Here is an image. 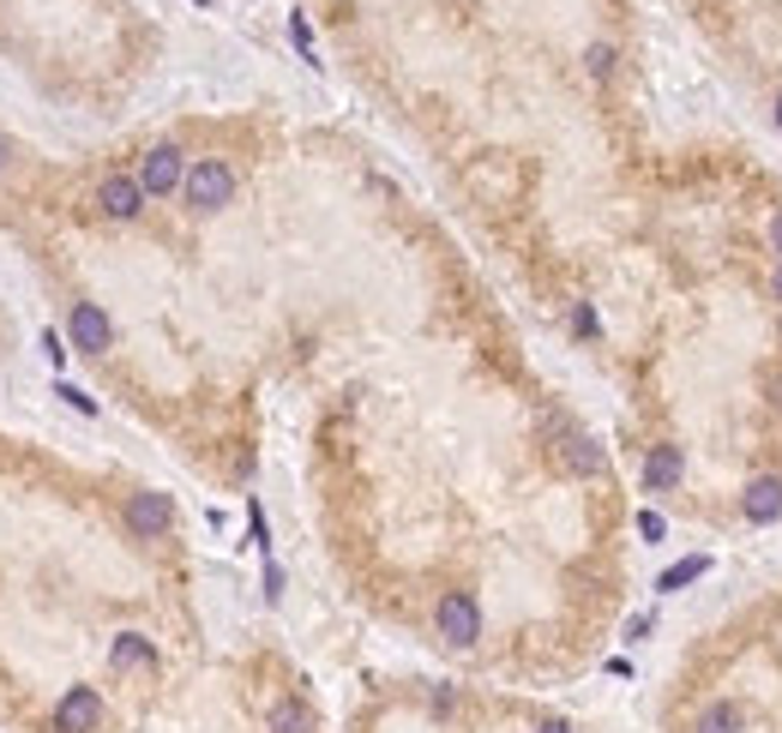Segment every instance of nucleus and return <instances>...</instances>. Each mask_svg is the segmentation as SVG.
<instances>
[{
  "label": "nucleus",
  "mask_w": 782,
  "mask_h": 733,
  "mask_svg": "<svg viewBox=\"0 0 782 733\" xmlns=\"http://www.w3.org/2000/svg\"><path fill=\"white\" fill-rule=\"evenodd\" d=\"M777 127H782V103H777Z\"/></svg>",
  "instance_id": "1a4fd4ad"
},
{
  "label": "nucleus",
  "mask_w": 782,
  "mask_h": 733,
  "mask_svg": "<svg viewBox=\"0 0 782 733\" xmlns=\"http://www.w3.org/2000/svg\"><path fill=\"white\" fill-rule=\"evenodd\" d=\"M97 211L103 217H115V223H133L144 211V187H139V175H109L103 187H97Z\"/></svg>",
  "instance_id": "20e7f679"
},
{
  "label": "nucleus",
  "mask_w": 782,
  "mask_h": 733,
  "mask_svg": "<svg viewBox=\"0 0 782 733\" xmlns=\"http://www.w3.org/2000/svg\"><path fill=\"white\" fill-rule=\"evenodd\" d=\"M181 180H187L181 144H151V151L139 156V187H144V199H169V193H181Z\"/></svg>",
  "instance_id": "f03ea898"
},
{
  "label": "nucleus",
  "mask_w": 782,
  "mask_h": 733,
  "mask_svg": "<svg viewBox=\"0 0 782 733\" xmlns=\"http://www.w3.org/2000/svg\"><path fill=\"white\" fill-rule=\"evenodd\" d=\"M66 337H73L78 355H109V349H115V319H109L97 301H73V313H66Z\"/></svg>",
  "instance_id": "7ed1b4c3"
},
{
  "label": "nucleus",
  "mask_w": 782,
  "mask_h": 733,
  "mask_svg": "<svg viewBox=\"0 0 782 733\" xmlns=\"http://www.w3.org/2000/svg\"><path fill=\"white\" fill-rule=\"evenodd\" d=\"M181 199L193 211H223L235 199V168L223 163V156H199V163L187 168V180H181Z\"/></svg>",
  "instance_id": "f257e3e1"
},
{
  "label": "nucleus",
  "mask_w": 782,
  "mask_h": 733,
  "mask_svg": "<svg viewBox=\"0 0 782 733\" xmlns=\"http://www.w3.org/2000/svg\"><path fill=\"white\" fill-rule=\"evenodd\" d=\"M746 517H753V523H777L782 517V481H753V488H746Z\"/></svg>",
  "instance_id": "39448f33"
},
{
  "label": "nucleus",
  "mask_w": 782,
  "mask_h": 733,
  "mask_svg": "<svg viewBox=\"0 0 782 733\" xmlns=\"http://www.w3.org/2000/svg\"><path fill=\"white\" fill-rule=\"evenodd\" d=\"M13 156H18V144H13V139H7V132H0V168L13 163Z\"/></svg>",
  "instance_id": "0eeeda50"
},
{
  "label": "nucleus",
  "mask_w": 782,
  "mask_h": 733,
  "mask_svg": "<svg viewBox=\"0 0 782 733\" xmlns=\"http://www.w3.org/2000/svg\"><path fill=\"white\" fill-rule=\"evenodd\" d=\"M590 73H596V78L614 73V49H608V42H596V49H590Z\"/></svg>",
  "instance_id": "423d86ee"
},
{
  "label": "nucleus",
  "mask_w": 782,
  "mask_h": 733,
  "mask_svg": "<svg viewBox=\"0 0 782 733\" xmlns=\"http://www.w3.org/2000/svg\"><path fill=\"white\" fill-rule=\"evenodd\" d=\"M777 247H782V217H777Z\"/></svg>",
  "instance_id": "6e6552de"
}]
</instances>
